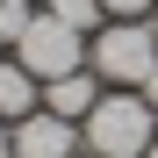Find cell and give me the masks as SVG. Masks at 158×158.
I'll return each instance as SVG.
<instances>
[{"label":"cell","instance_id":"cell-11","mask_svg":"<svg viewBox=\"0 0 158 158\" xmlns=\"http://www.w3.org/2000/svg\"><path fill=\"white\" fill-rule=\"evenodd\" d=\"M144 158H158V137H151V151H144Z\"/></svg>","mask_w":158,"mask_h":158},{"label":"cell","instance_id":"cell-4","mask_svg":"<svg viewBox=\"0 0 158 158\" xmlns=\"http://www.w3.org/2000/svg\"><path fill=\"white\" fill-rule=\"evenodd\" d=\"M15 158H79V122L50 115V108H29L15 122Z\"/></svg>","mask_w":158,"mask_h":158},{"label":"cell","instance_id":"cell-2","mask_svg":"<svg viewBox=\"0 0 158 158\" xmlns=\"http://www.w3.org/2000/svg\"><path fill=\"white\" fill-rule=\"evenodd\" d=\"M158 58V22L151 15H122L94 29V72L115 79V86H144V72Z\"/></svg>","mask_w":158,"mask_h":158},{"label":"cell","instance_id":"cell-7","mask_svg":"<svg viewBox=\"0 0 158 158\" xmlns=\"http://www.w3.org/2000/svg\"><path fill=\"white\" fill-rule=\"evenodd\" d=\"M50 15H58L65 29H79V36H86V29H101V22H108V7H101V0H50Z\"/></svg>","mask_w":158,"mask_h":158},{"label":"cell","instance_id":"cell-1","mask_svg":"<svg viewBox=\"0 0 158 158\" xmlns=\"http://www.w3.org/2000/svg\"><path fill=\"white\" fill-rule=\"evenodd\" d=\"M151 137H158V108H151L137 86L101 94V101H94V115L79 122V144H86L94 158H144Z\"/></svg>","mask_w":158,"mask_h":158},{"label":"cell","instance_id":"cell-8","mask_svg":"<svg viewBox=\"0 0 158 158\" xmlns=\"http://www.w3.org/2000/svg\"><path fill=\"white\" fill-rule=\"evenodd\" d=\"M101 7H108V15L122 22V15H151V7H158V0H101Z\"/></svg>","mask_w":158,"mask_h":158},{"label":"cell","instance_id":"cell-6","mask_svg":"<svg viewBox=\"0 0 158 158\" xmlns=\"http://www.w3.org/2000/svg\"><path fill=\"white\" fill-rule=\"evenodd\" d=\"M36 86H43L36 72L0 65V122H22V115H29V108H36Z\"/></svg>","mask_w":158,"mask_h":158},{"label":"cell","instance_id":"cell-12","mask_svg":"<svg viewBox=\"0 0 158 158\" xmlns=\"http://www.w3.org/2000/svg\"><path fill=\"white\" fill-rule=\"evenodd\" d=\"M7 7H29V0H7Z\"/></svg>","mask_w":158,"mask_h":158},{"label":"cell","instance_id":"cell-13","mask_svg":"<svg viewBox=\"0 0 158 158\" xmlns=\"http://www.w3.org/2000/svg\"><path fill=\"white\" fill-rule=\"evenodd\" d=\"M0 43H7V29H0Z\"/></svg>","mask_w":158,"mask_h":158},{"label":"cell","instance_id":"cell-3","mask_svg":"<svg viewBox=\"0 0 158 158\" xmlns=\"http://www.w3.org/2000/svg\"><path fill=\"white\" fill-rule=\"evenodd\" d=\"M15 65H22V72H36V79H65V72L86 65V36L65 29V22L43 7V15L22 22V36H15Z\"/></svg>","mask_w":158,"mask_h":158},{"label":"cell","instance_id":"cell-5","mask_svg":"<svg viewBox=\"0 0 158 158\" xmlns=\"http://www.w3.org/2000/svg\"><path fill=\"white\" fill-rule=\"evenodd\" d=\"M94 101H101V72H65V79H43V108L50 115H65V122H86L94 115Z\"/></svg>","mask_w":158,"mask_h":158},{"label":"cell","instance_id":"cell-9","mask_svg":"<svg viewBox=\"0 0 158 158\" xmlns=\"http://www.w3.org/2000/svg\"><path fill=\"white\" fill-rule=\"evenodd\" d=\"M144 101H151V108H158V58H151V72H144V86H137Z\"/></svg>","mask_w":158,"mask_h":158},{"label":"cell","instance_id":"cell-10","mask_svg":"<svg viewBox=\"0 0 158 158\" xmlns=\"http://www.w3.org/2000/svg\"><path fill=\"white\" fill-rule=\"evenodd\" d=\"M0 158H15V122H0Z\"/></svg>","mask_w":158,"mask_h":158}]
</instances>
